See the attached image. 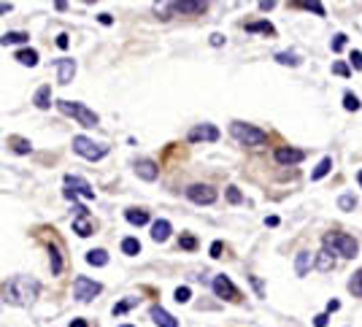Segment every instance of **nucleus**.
Masks as SVG:
<instances>
[{"label":"nucleus","instance_id":"nucleus-1","mask_svg":"<svg viewBox=\"0 0 362 327\" xmlns=\"http://www.w3.org/2000/svg\"><path fill=\"white\" fill-rule=\"evenodd\" d=\"M38 290L41 284L30 276H16L11 278L6 287H3V300L11 303V306H30L35 297H38Z\"/></svg>","mask_w":362,"mask_h":327},{"label":"nucleus","instance_id":"nucleus-2","mask_svg":"<svg viewBox=\"0 0 362 327\" xmlns=\"http://www.w3.org/2000/svg\"><path fill=\"white\" fill-rule=\"evenodd\" d=\"M233 138L238 143H246V146H262L265 141H268V136L260 130V127H254V124H246V122H233Z\"/></svg>","mask_w":362,"mask_h":327},{"label":"nucleus","instance_id":"nucleus-3","mask_svg":"<svg viewBox=\"0 0 362 327\" xmlns=\"http://www.w3.org/2000/svg\"><path fill=\"white\" fill-rule=\"evenodd\" d=\"M325 249H332L335 254H341V257H357V252H359V246H357V241L351 235H344V233H327L325 235Z\"/></svg>","mask_w":362,"mask_h":327},{"label":"nucleus","instance_id":"nucleus-4","mask_svg":"<svg viewBox=\"0 0 362 327\" xmlns=\"http://www.w3.org/2000/svg\"><path fill=\"white\" fill-rule=\"evenodd\" d=\"M57 108H60L62 114H68V117H76L84 127H95L98 124V114L89 111L87 105L81 103H73V100H57Z\"/></svg>","mask_w":362,"mask_h":327},{"label":"nucleus","instance_id":"nucleus-5","mask_svg":"<svg viewBox=\"0 0 362 327\" xmlns=\"http://www.w3.org/2000/svg\"><path fill=\"white\" fill-rule=\"evenodd\" d=\"M73 151L95 162V160H103V157H106L108 149L100 146V143H95V141H89L87 136H76V138H73Z\"/></svg>","mask_w":362,"mask_h":327},{"label":"nucleus","instance_id":"nucleus-6","mask_svg":"<svg viewBox=\"0 0 362 327\" xmlns=\"http://www.w3.org/2000/svg\"><path fill=\"white\" fill-rule=\"evenodd\" d=\"M73 292H76V300L89 303L92 297H98L103 292V287L98 281H92V278H87V276H79V278H76V284H73Z\"/></svg>","mask_w":362,"mask_h":327},{"label":"nucleus","instance_id":"nucleus-7","mask_svg":"<svg viewBox=\"0 0 362 327\" xmlns=\"http://www.w3.org/2000/svg\"><path fill=\"white\" fill-rule=\"evenodd\" d=\"M187 198L192 200V203H197V206H211L216 200V189L208 187V184H192L187 189Z\"/></svg>","mask_w":362,"mask_h":327},{"label":"nucleus","instance_id":"nucleus-8","mask_svg":"<svg viewBox=\"0 0 362 327\" xmlns=\"http://www.w3.org/2000/svg\"><path fill=\"white\" fill-rule=\"evenodd\" d=\"M214 292H216V297H222V300H238V290L227 276L214 278Z\"/></svg>","mask_w":362,"mask_h":327},{"label":"nucleus","instance_id":"nucleus-9","mask_svg":"<svg viewBox=\"0 0 362 327\" xmlns=\"http://www.w3.org/2000/svg\"><path fill=\"white\" fill-rule=\"evenodd\" d=\"M65 187H68V189H73L76 195L87 198V200H95V189H92V187H89L84 179H79V176H68V179H65Z\"/></svg>","mask_w":362,"mask_h":327},{"label":"nucleus","instance_id":"nucleus-10","mask_svg":"<svg viewBox=\"0 0 362 327\" xmlns=\"http://www.w3.org/2000/svg\"><path fill=\"white\" fill-rule=\"evenodd\" d=\"M219 138V130L214 124H197V127L189 130V141H216Z\"/></svg>","mask_w":362,"mask_h":327},{"label":"nucleus","instance_id":"nucleus-11","mask_svg":"<svg viewBox=\"0 0 362 327\" xmlns=\"http://www.w3.org/2000/svg\"><path fill=\"white\" fill-rule=\"evenodd\" d=\"M76 73V62L73 60H57V81L60 84H71Z\"/></svg>","mask_w":362,"mask_h":327},{"label":"nucleus","instance_id":"nucleus-12","mask_svg":"<svg viewBox=\"0 0 362 327\" xmlns=\"http://www.w3.org/2000/svg\"><path fill=\"white\" fill-rule=\"evenodd\" d=\"M170 222L168 219H157L154 225H151V241H157V244H165L168 238H170Z\"/></svg>","mask_w":362,"mask_h":327},{"label":"nucleus","instance_id":"nucleus-13","mask_svg":"<svg viewBox=\"0 0 362 327\" xmlns=\"http://www.w3.org/2000/svg\"><path fill=\"white\" fill-rule=\"evenodd\" d=\"M303 160V151L300 149H276V162H281V165H295V162Z\"/></svg>","mask_w":362,"mask_h":327},{"label":"nucleus","instance_id":"nucleus-14","mask_svg":"<svg viewBox=\"0 0 362 327\" xmlns=\"http://www.w3.org/2000/svg\"><path fill=\"white\" fill-rule=\"evenodd\" d=\"M135 173H138L144 181H154L160 170H157V165H154L151 160H138V162H135Z\"/></svg>","mask_w":362,"mask_h":327},{"label":"nucleus","instance_id":"nucleus-15","mask_svg":"<svg viewBox=\"0 0 362 327\" xmlns=\"http://www.w3.org/2000/svg\"><path fill=\"white\" fill-rule=\"evenodd\" d=\"M151 319H154L157 327H178L176 316H170L165 309H160V306H154V309H151Z\"/></svg>","mask_w":362,"mask_h":327},{"label":"nucleus","instance_id":"nucleus-16","mask_svg":"<svg viewBox=\"0 0 362 327\" xmlns=\"http://www.w3.org/2000/svg\"><path fill=\"white\" fill-rule=\"evenodd\" d=\"M173 11H181V14H203V11H206V3H195V0H181V3H173Z\"/></svg>","mask_w":362,"mask_h":327},{"label":"nucleus","instance_id":"nucleus-17","mask_svg":"<svg viewBox=\"0 0 362 327\" xmlns=\"http://www.w3.org/2000/svg\"><path fill=\"white\" fill-rule=\"evenodd\" d=\"M125 219H127L130 225L141 227V225H146V222H149V214H146L144 208H127V211H125Z\"/></svg>","mask_w":362,"mask_h":327},{"label":"nucleus","instance_id":"nucleus-18","mask_svg":"<svg viewBox=\"0 0 362 327\" xmlns=\"http://www.w3.org/2000/svg\"><path fill=\"white\" fill-rule=\"evenodd\" d=\"M316 268H319L322 273H327V271L335 268V257L330 254V249H322V252L316 254Z\"/></svg>","mask_w":362,"mask_h":327},{"label":"nucleus","instance_id":"nucleus-19","mask_svg":"<svg viewBox=\"0 0 362 327\" xmlns=\"http://www.w3.org/2000/svg\"><path fill=\"white\" fill-rule=\"evenodd\" d=\"M311 263H313V259H311V252H300L298 259H295V273H298V276H306L308 268H311Z\"/></svg>","mask_w":362,"mask_h":327},{"label":"nucleus","instance_id":"nucleus-20","mask_svg":"<svg viewBox=\"0 0 362 327\" xmlns=\"http://www.w3.org/2000/svg\"><path fill=\"white\" fill-rule=\"evenodd\" d=\"M49 98H52V86H41V90L35 92L33 103H35L41 111H46V108H49Z\"/></svg>","mask_w":362,"mask_h":327},{"label":"nucleus","instance_id":"nucleus-21","mask_svg":"<svg viewBox=\"0 0 362 327\" xmlns=\"http://www.w3.org/2000/svg\"><path fill=\"white\" fill-rule=\"evenodd\" d=\"M87 263L95 268H103V265H108V254L103 249H92V252H87Z\"/></svg>","mask_w":362,"mask_h":327},{"label":"nucleus","instance_id":"nucleus-22","mask_svg":"<svg viewBox=\"0 0 362 327\" xmlns=\"http://www.w3.org/2000/svg\"><path fill=\"white\" fill-rule=\"evenodd\" d=\"M49 263H52V273L60 276L62 273V254H60L57 246H49Z\"/></svg>","mask_w":362,"mask_h":327},{"label":"nucleus","instance_id":"nucleus-23","mask_svg":"<svg viewBox=\"0 0 362 327\" xmlns=\"http://www.w3.org/2000/svg\"><path fill=\"white\" fill-rule=\"evenodd\" d=\"M16 60L22 62V65H38V52L35 49H22V52H16Z\"/></svg>","mask_w":362,"mask_h":327},{"label":"nucleus","instance_id":"nucleus-24","mask_svg":"<svg viewBox=\"0 0 362 327\" xmlns=\"http://www.w3.org/2000/svg\"><path fill=\"white\" fill-rule=\"evenodd\" d=\"M330 168H332V160H330V157H325V160H322V162H319V165H316V168H313V173H311V179H313V181H319V179H325V176H327V173H330Z\"/></svg>","mask_w":362,"mask_h":327},{"label":"nucleus","instance_id":"nucleus-25","mask_svg":"<svg viewBox=\"0 0 362 327\" xmlns=\"http://www.w3.org/2000/svg\"><path fill=\"white\" fill-rule=\"evenodd\" d=\"M246 30H249V33H265V35H273L276 33L270 22H249V25H246Z\"/></svg>","mask_w":362,"mask_h":327},{"label":"nucleus","instance_id":"nucleus-26","mask_svg":"<svg viewBox=\"0 0 362 327\" xmlns=\"http://www.w3.org/2000/svg\"><path fill=\"white\" fill-rule=\"evenodd\" d=\"M73 233H79L81 238H87V235L92 233V225H89V219H87V216L76 219V222H73Z\"/></svg>","mask_w":362,"mask_h":327},{"label":"nucleus","instance_id":"nucleus-27","mask_svg":"<svg viewBox=\"0 0 362 327\" xmlns=\"http://www.w3.org/2000/svg\"><path fill=\"white\" fill-rule=\"evenodd\" d=\"M122 252H125V254H138L141 252V241H138V238H125V241H122Z\"/></svg>","mask_w":362,"mask_h":327},{"label":"nucleus","instance_id":"nucleus-28","mask_svg":"<svg viewBox=\"0 0 362 327\" xmlns=\"http://www.w3.org/2000/svg\"><path fill=\"white\" fill-rule=\"evenodd\" d=\"M349 290H351V295L362 297V271H357L354 276H351V281H349Z\"/></svg>","mask_w":362,"mask_h":327},{"label":"nucleus","instance_id":"nucleus-29","mask_svg":"<svg viewBox=\"0 0 362 327\" xmlns=\"http://www.w3.org/2000/svg\"><path fill=\"white\" fill-rule=\"evenodd\" d=\"M132 306H138V297H127V300H122V303H117V306H114V314H125V311H130L132 309Z\"/></svg>","mask_w":362,"mask_h":327},{"label":"nucleus","instance_id":"nucleus-30","mask_svg":"<svg viewBox=\"0 0 362 327\" xmlns=\"http://www.w3.org/2000/svg\"><path fill=\"white\" fill-rule=\"evenodd\" d=\"M27 41V33H6L3 35V46L8 43H25Z\"/></svg>","mask_w":362,"mask_h":327},{"label":"nucleus","instance_id":"nucleus-31","mask_svg":"<svg viewBox=\"0 0 362 327\" xmlns=\"http://www.w3.org/2000/svg\"><path fill=\"white\" fill-rule=\"evenodd\" d=\"M344 108H346V111H357V108H359L357 95H351V92H346V95H344Z\"/></svg>","mask_w":362,"mask_h":327},{"label":"nucleus","instance_id":"nucleus-32","mask_svg":"<svg viewBox=\"0 0 362 327\" xmlns=\"http://www.w3.org/2000/svg\"><path fill=\"white\" fill-rule=\"evenodd\" d=\"M154 11L160 14V19H170V14H176V11H173V3H163V6L157 3Z\"/></svg>","mask_w":362,"mask_h":327},{"label":"nucleus","instance_id":"nucleus-33","mask_svg":"<svg viewBox=\"0 0 362 327\" xmlns=\"http://www.w3.org/2000/svg\"><path fill=\"white\" fill-rule=\"evenodd\" d=\"M276 60H279L281 65H292V68H295V65H300V60H298V57H295V54H287V52L276 54Z\"/></svg>","mask_w":362,"mask_h":327},{"label":"nucleus","instance_id":"nucleus-34","mask_svg":"<svg viewBox=\"0 0 362 327\" xmlns=\"http://www.w3.org/2000/svg\"><path fill=\"white\" fill-rule=\"evenodd\" d=\"M338 206H341V211H351V208L357 206V200H354V195H344V198L338 200Z\"/></svg>","mask_w":362,"mask_h":327},{"label":"nucleus","instance_id":"nucleus-35","mask_svg":"<svg viewBox=\"0 0 362 327\" xmlns=\"http://www.w3.org/2000/svg\"><path fill=\"white\" fill-rule=\"evenodd\" d=\"M189 297H192L189 287H178V290H176V300H178V303H189Z\"/></svg>","mask_w":362,"mask_h":327},{"label":"nucleus","instance_id":"nucleus-36","mask_svg":"<svg viewBox=\"0 0 362 327\" xmlns=\"http://www.w3.org/2000/svg\"><path fill=\"white\" fill-rule=\"evenodd\" d=\"M11 143H16V151H19V155H27V151H30V143H27V141H22V138H11Z\"/></svg>","mask_w":362,"mask_h":327},{"label":"nucleus","instance_id":"nucleus-37","mask_svg":"<svg viewBox=\"0 0 362 327\" xmlns=\"http://www.w3.org/2000/svg\"><path fill=\"white\" fill-rule=\"evenodd\" d=\"M181 249H197V241H195V235H181Z\"/></svg>","mask_w":362,"mask_h":327},{"label":"nucleus","instance_id":"nucleus-38","mask_svg":"<svg viewBox=\"0 0 362 327\" xmlns=\"http://www.w3.org/2000/svg\"><path fill=\"white\" fill-rule=\"evenodd\" d=\"M344 46H346V35H344V33H338L335 38H332V52H341Z\"/></svg>","mask_w":362,"mask_h":327},{"label":"nucleus","instance_id":"nucleus-39","mask_svg":"<svg viewBox=\"0 0 362 327\" xmlns=\"http://www.w3.org/2000/svg\"><path fill=\"white\" fill-rule=\"evenodd\" d=\"M227 200H230V203H241V192H238L235 187H230V189H227Z\"/></svg>","mask_w":362,"mask_h":327},{"label":"nucleus","instance_id":"nucleus-40","mask_svg":"<svg viewBox=\"0 0 362 327\" xmlns=\"http://www.w3.org/2000/svg\"><path fill=\"white\" fill-rule=\"evenodd\" d=\"M303 6H306V8H311V11H313V14H319V16H325V6H322V3H316V0H313V3H303Z\"/></svg>","mask_w":362,"mask_h":327},{"label":"nucleus","instance_id":"nucleus-41","mask_svg":"<svg viewBox=\"0 0 362 327\" xmlns=\"http://www.w3.org/2000/svg\"><path fill=\"white\" fill-rule=\"evenodd\" d=\"M332 73H338V76H344V79H346V76H349V65L335 62V65H332Z\"/></svg>","mask_w":362,"mask_h":327},{"label":"nucleus","instance_id":"nucleus-42","mask_svg":"<svg viewBox=\"0 0 362 327\" xmlns=\"http://www.w3.org/2000/svg\"><path fill=\"white\" fill-rule=\"evenodd\" d=\"M351 65L357 71H362V52H351Z\"/></svg>","mask_w":362,"mask_h":327},{"label":"nucleus","instance_id":"nucleus-43","mask_svg":"<svg viewBox=\"0 0 362 327\" xmlns=\"http://www.w3.org/2000/svg\"><path fill=\"white\" fill-rule=\"evenodd\" d=\"M313 327H327V314H316V316H313Z\"/></svg>","mask_w":362,"mask_h":327},{"label":"nucleus","instance_id":"nucleus-44","mask_svg":"<svg viewBox=\"0 0 362 327\" xmlns=\"http://www.w3.org/2000/svg\"><path fill=\"white\" fill-rule=\"evenodd\" d=\"M68 43H71V41H68V35H65V33L57 35V46H60V49H68Z\"/></svg>","mask_w":362,"mask_h":327},{"label":"nucleus","instance_id":"nucleus-45","mask_svg":"<svg viewBox=\"0 0 362 327\" xmlns=\"http://www.w3.org/2000/svg\"><path fill=\"white\" fill-rule=\"evenodd\" d=\"M222 43H224V35L222 33H214L211 35V46H222Z\"/></svg>","mask_w":362,"mask_h":327},{"label":"nucleus","instance_id":"nucleus-46","mask_svg":"<svg viewBox=\"0 0 362 327\" xmlns=\"http://www.w3.org/2000/svg\"><path fill=\"white\" fill-rule=\"evenodd\" d=\"M211 257H222V244H219V241L211 244Z\"/></svg>","mask_w":362,"mask_h":327},{"label":"nucleus","instance_id":"nucleus-47","mask_svg":"<svg viewBox=\"0 0 362 327\" xmlns=\"http://www.w3.org/2000/svg\"><path fill=\"white\" fill-rule=\"evenodd\" d=\"M98 19H100V25H111V22H114V19H111V14H100Z\"/></svg>","mask_w":362,"mask_h":327},{"label":"nucleus","instance_id":"nucleus-48","mask_svg":"<svg viewBox=\"0 0 362 327\" xmlns=\"http://www.w3.org/2000/svg\"><path fill=\"white\" fill-rule=\"evenodd\" d=\"M338 309H341V303H338V300H330V303H327V311H330V314H332V311H338Z\"/></svg>","mask_w":362,"mask_h":327},{"label":"nucleus","instance_id":"nucleus-49","mask_svg":"<svg viewBox=\"0 0 362 327\" xmlns=\"http://www.w3.org/2000/svg\"><path fill=\"white\" fill-rule=\"evenodd\" d=\"M252 284H254V290L262 295V284H260V278H254V276H252Z\"/></svg>","mask_w":362,"mask_h":327},{"label":"nucleus","instance_id":"nucleus-50","mask_svg":"<svg viewBox=\"0 0 362 327\" xmlns=\"http://www.w3.org/2000/svg\"><path fill=\"white\" fill-rule=\"evenodd\" d=\"M265 225H270V227H276V225H279V216H268V219H265Z\"/></svg>","mask_w":362,"mask_h":327},{"label":"nucleus","instance_id":"nucleus-51","mask_svg":"<svg viewBox=\"0 0 362 327\" xmlns=\"http://www.w3.org/2000/svg\"><path fill=\"white\" fill-rule=\"evenodd\" d=\"M71 327H87V322H84V319H73Z\"/></svg>","mask_w":362,"mask_h":327},{"label":"nucleus","instance_id":"nucleus-52","mask_svg":"<svg viewBox=\"0 0 362 327\" xmlns=\"http://www.w3.org/2000/svg\"><path fill=\"white\" fill-rule=\"evenodd\" d=\"M273 6H276V3H270V0H268V3H260V8H262V11H270Z\"/></svg>","mask_w":362,"mask_h":327},{"label":"nucleus","instance_id":"nucleus-53","mask_svg":"<svg viewBox=\"0 0 362 327\" xmlns=\"http://www.w3.org/2000/svg\"><path fill=\"white\" fill-rule=\"evenodd\" d=\"M357 179H359V187H362V170H359V176H357Z\"/></svg>","mask_w":362,"mask_h":327},{"label":"nucleus","instance_id":"nucleus-54","mask_svg":"<svg viewBox=\"0 0 362 327\" xmlns=\"http://www.w3.org/2000/svg\"><path fill=\"white\" fill-rule=\"evenodd\" d=\"M122 327H132V324H122Z\"/></svg>","mask_w":362,"mask_h":327}]
</instances>
